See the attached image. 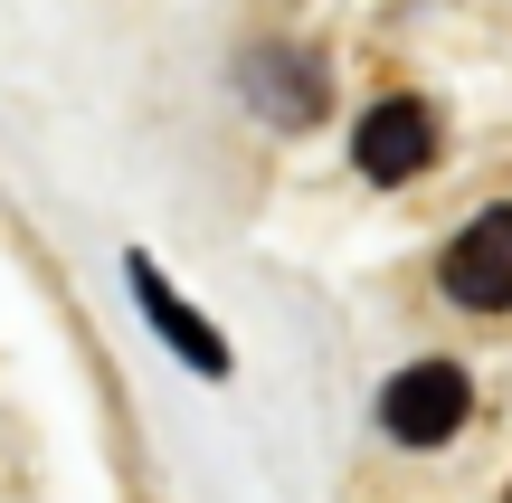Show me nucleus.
<instances>
[{
	"label": "nucleus",
	"mask_w": 512,
	"mask_h": 503,
	"mask_svg": "<svg viewBox=\"0 0 512 503\" xmlns=\"http://www.w3.org/2000/svg\"><path fill=\"white\" fill-rule=\"evenodd\" d=\"M124 276H133V304H143V323H152V333H162V342H171V352H181L200 380H228V333H219L209 314H190L181 295H171V276L143 257V247L124 257Z\"/></svg>",
	"instance_id": "5"
},
{
	"label": "nucleus",
	"mask_w": 512,
	"mask_h": 503,
	"mask_svg": "<svg viewBox=\"0 0 512 503\" xmlns=\"http://www.w3.org/2000/svg\"><path fill=\"white\" fill-rule=\"evenodd\" d=\"M465 418H475V380H465L456 361H408L380 390V428L399 437V447H446Z\"/></svg>",
	"instance_id": "2"
},
{
	"label": "nucleus",
	"mask_w": 512,
	"mask_h": 503,
	"mask_svg": "<svg viewBox=\"0 0 512 503\" xmlns=\"http://www.w3.org/2000/svg\"><path fill=\"white\" fill-rule=\"evenodd\" d=\"M238 95L266 114V124H285V133H304V124H323V114H332L323 57L294 48V38H256V48L238 57Z\"/></svg>",
	"instance_id": "1"
},
{
	"label": "nucleus",
	"mask_w": 512,
	"mask_h": 503,
	"mask_svg": "<svg viewBox=\"0 0 512 503\" xmlns=\"http://www.w3.org/2000/svg\"><path fill=\"white\" fill-rule=\"evenodd\" d=\"M437 162V114L418 105V95H389V105H370L361 124H351V171L380 190L418 181V171Z\"/></svg>",
	"instance_id": "4"
},
{
	"label": "nucleus",
	"mask_w": 512,
	"mask_h": 503,
	"mask_svg": "<svg viewBox=\"0 0 512 503\" xmlns=\"http://www.w3.org/2000/svg\"><path fill=\"white\" fill-rule=\"evenodd\" d=\"M503 503H512V494H503Z\"/></svg>",
	"instance_id": "6"
},
{
	"label": "nucleus",
	"mask_w": 512,
	"mask_h": 503,
	"mask_svg": "<svg viewBox=\"0 0 512 503\" xmlns=\"http://www.w3.org/2000/svg\"><path fill=\"white\" fill-rule=\"evenodd\" d=\"M437 285L465 304V314H512V200L475 209V219H465L456 238H446Z\"/></svg>",
	"instance_id": "3"
}]
</instances>
